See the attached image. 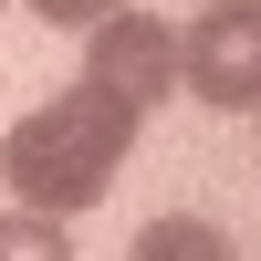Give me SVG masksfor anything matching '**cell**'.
Masks as SVG:
<instances>
[{
	"instance_id": "obj_2",
	"label": "cell",
	"mask_w": 261,
	"mask_h": 261,
	"mask_svg": "<svg viewBox=\"0 0 261 261\" xmlns=\"http://www.w3.org/2000/svg\"><path fill=\"white\" fill-rule=\"evenodd\" d=\"M178 94L220 105V115L261 105V0H209L178 32Z\"/></svg>"
},
{
	"instance_id": "obj_3",
	"label": "cell",
	"mask_w": 261,
	"mask_h": 261,
	"mask_svg": "<svg viewBox=\"0 0 261 261\" xmlns=\"http://www.w3.org/2000/svg\"><path fill=\"white\" fill-rule=\"evenodd\" d=\"M84 84H105L115 105H136V115H157L167 94H178V32H167L157 11H105L94 32H84Z\"/></svg>"
},
{
	"instance_id": "obj_5",
	"label": "cell",
	"mask_w": 261,
	"mask_h": 261,
	"mask_svg": "<svg viewBox=\"0 0 261 261\" xmlns=\"http://www.w3.org/2000/svg\"><path fill=\"white\" fill-rule=\"evenodd\" d=\"M0 261H73V241H63V220H42V209H11V220H0Z\"/></svg>"
},
{
	"instance_id": "obj_1",
	"label": "cell",
	"mask_w": 261,
	"mask_h": 261,
	"mask_svg": "<svg viewBox=\"0 0 261 261\" xmlns=\"http://www.w3.org/2000/svg\"><path fill=\"white\" fill-rule=\"evenodd\" d=\"M136 105H115L105 84H63L53 105H32V115L0 136V188H11L21 209H42V220H73V209H94L105 188H115V167L136 157Z\"/></svg>"
},
{
	"instance_id": "obj_6",
	"label": "cell",
	"mask_w": 261,
	"mask_h": 261,
	"mask_svg": "<svg viewBox=\"0 0 261 261\" xmlns=\"http://www.w3.org/2000/svg\"><path fill=\"white\" fill-rule=\"evenodd\" d=\"M32 11L53 21V32H94V21H105V11H125V0H32Z\"/></svg>"
},
{
	"instance_id": "obj_4",
	"label": "cell",
	"mask_w": 261,
	"mask_h": 261,
	"mask_svg": "<svg viewBox=\"0 0 261 261\" xmlns=\"http://www.w3.org/2000/svg\"><path fill=\"white\" fill-rule=\"evenodd\" d=\"M125 261H230V230L188 220V209H167V220H146L136 241H125Z\"/></svg>"
}]
</instances>
